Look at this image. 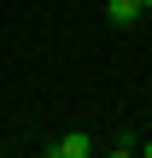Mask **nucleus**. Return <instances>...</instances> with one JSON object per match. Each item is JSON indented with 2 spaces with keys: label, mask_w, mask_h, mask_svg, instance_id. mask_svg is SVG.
Masks as SVG:
<instances>
[{
  "label": "nucleus",
  "mask_w": 152,
  "mask_h": 158,
  "mask_svg": "<svg viewBox=\"0 0 152 158\" xmlns=\"http://www.w3.org/2000/svg\"><path fill=\"white\" fill-rule=\"evenodd\" d=\"M94 152V135H64V141H47V158H88Z\"/></svg>",
  "instance_id": "f257e3e1"
},
{
  "label": "nucleus",
  "mask_w": 152,
  "mask_h": 158,
  "mask_svg": "<svg viewBox=\"0 0 152 158\" xmlns=\"http://www.w3.org/2000/svg\"><path fill=\"white\" fill-rule=\"evenodd\" d=\"M105 18H111V29H129L141 18V0H105Z\"/></svg>",
  "instance_id": "f03ea898"
},
{
  "label": "nucleus",
  "mask_w": 152,
  "mask_h": 158,
  "mask_svg": "<svg viewBox=\"0 0 152 158\" xmlns=\"http://www.w3.org/2000/svg\"><path fill=\"white\" fill-rule=\"evenodd\" d=\"M141 152H146V158H152V141H141Z\"/></svg>",
  "instance_id": "7ed1b4c3"
},
{
  "label": "nucleus",
  "mask_w": 152,
  "mask_h": 158,
  "mask_svg": "<svg viewBox=\"0 0 152 158\" xmlns=\"http://www.w3.org/2000/svg\"><path fill=\"white\" fill-rule=\"evenodd\" d=\"M141 12H152V0H141Z\"/></svg>",
  "instance_id": "20e7f679"
}]
</instances>
